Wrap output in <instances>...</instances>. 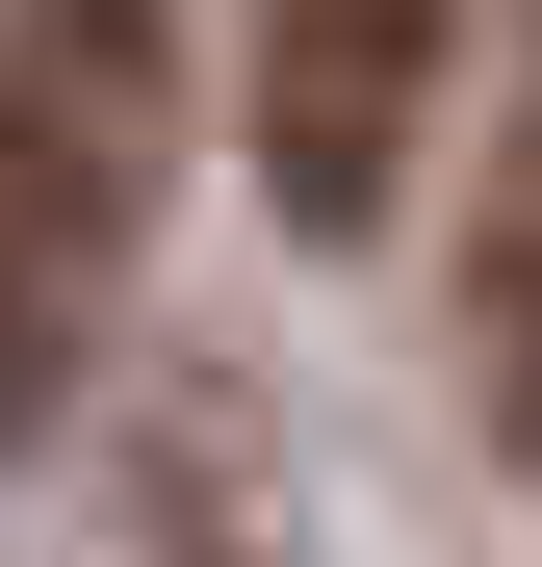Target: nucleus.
<instances>
[{
  "instance_id": "2",
  "label": "nucleus",
  "mask_w": 542,
  "mask_h": 567,
  "mask_svg": "<svg viewBox=\"0 0 542 567\" xmlns=\"http://www.w3.org/2000/svg\"><path fill=\"white\" fill-rule=\"evenodd\" d=\"M439 27L466 0H258V181H285V233H388V181L439 130Z\"/></svg>"
},
{
  "instance_id": "1",
  "label": "nucleus",
  "mask_w": 542,
  "mask_h": 567,
  "mask_svg": "<svg viewBox=\"0 0 542 567\" xmlns=\"http://www.w3.org/2000/svg\"><path fill=\"white\" fill-rule=\"evenodd\" d=\"M181 181V0H27L0 27V464L78 413Z\"/></svg>"
},
{
  "instance_id": "3",
  "label": "nucleus",
  "mask_w": 542,
  "mask_h": 567,
  "mask_svg": "<svg viewBox=\"0 0 542 567\" xmlns=\"http://www.w3.org/2000/svg\"><path fill=\"white\" fill-rule=\"evenodd\" d=\"M466 413L542 464V0H517V104H491V207H466Z\"/></svg>"
}]
</instances>
